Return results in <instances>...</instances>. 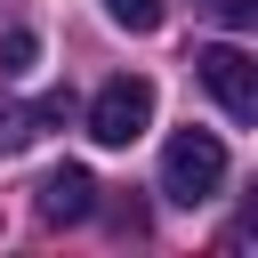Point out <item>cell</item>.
<instances>
[{
  "label": "cell",
  "instance_id": "1",
  "mask_svg": "<svg viewBox=\"0 0 258 258\" xmlns=\"http://www.w3.org/2000/svg\"><path fill=\"white\" fill-rule=\"evenodd\" d=\"M218 185H226V145H218L210 129H177V137L161 145V202L194 210V202H210Z\"/></svg>",
  "mask_w": 258,
  "mask_h": 258
},
{
  "label": "cell",
  "instance_id": "2",
  "mask_svg": "<svg viewBox=\"0 0 258 258\" xmlns=\"http://www.w3.org/2000/svg\"><path fill=\"white\" fill-rule=\"evenodd\" d=\"M145 129H153V81L145 73H113L89 97V137L97 145H137Z\"/></svg>",
  "mask_w": 258,
  "mask_h": 258
},
{
  "label": "cell",
  "instance_id": "3",
  "mask_svg": "<svg viewBox=\"0 0 258 258\" xmlns=\"http://www.w3.org/2000/svg\"><path fill=\"white\" fill-rule=\"evenodd\" d=\"M194 81H202L234 121H250V129H258V56H250V48H226V40L194 48Z\"/></svg>",
  "mask_w": 258,
  "mask_h": 258
},
{
  "label": "cell",
  "instance_id": "4",
  "mask_svg": "<svg viewBox=\"0 0 258 258\" xmlns=\"http://www.w3.org/2000/svg\"><path fill=\"white\" fill-rule=\"evenodd\" d=\"M32 194H40V218H48V226H81V218L97 210V177H89L81 161H56Z\"/></svg>",
  "mask_w": 258,
  "mask_h": 258
},
{
  "label": "cell",
  "instance_id": "5",
  "mask_svg": "<svg viewBox=\"0 0 258 258\" xmlns=\"http://www.w3.org/2000/svg\"><path fill=\"white\" fill-rule=\"evenodd\" d=\"M64 113H73V97H64V89H56V97H40V105H8V97H0V153H24V145H32L48 121H64Z\"/></svg>",
  "mask_w": 258,
  "mask_h": 258
},
{
  "label": "cell",
  "instance_id": "6",
  "mask_svg": "<svg viewBox=\"0 0 258 258\" xmlns=\"http://www.w3.org/2000/svg\"><path fill=\"white\" fill-rule=\"evenodd\" d=\"M32 56H40V40H32L24 24H8V32H0V81H16V73H32Z\"/></svg>",
  "mask_w": 258,
  "mask_h": 258
},
{
  "label": "cell",
  "instance_id": "7",
  "mask_svg": "<svg viewBox=\"0 0 258 258\" xmlns=\"http://www.w3.org/2000/svg\"><path fill=\"white\" fill-rule=\"evenodd\" d=\"M105 16H113L121 32H153V24H161V0H105Z\"/></svg>",
  "mask_w": 258,
  "mask_h": 258
},
{
  "label": "cell",
  "instance_id": "8",
  "mask_svg": "<svg viewBox=\"0 0 258 258\" xmlns=\"http://www.w3.org/2000/svg\"><path fill=\"white\" fill-rule=\"evenodd\" d=\"M210 16H218V24H234V32H242V24H258V0H210Z\"/></svg>",
  "mask_w": 258,
  "mask_h": 258
},
{
  "label": "cell",
  "instance_id": "9",
  "mask_svg": "<svg viewBox=\"0 0 258 258\" xmlns=\"http://www.w3.org/2000/svg\"><path fill=\"white\" fill-rule=\"evenodd\" d=\"M226 242H258V194H250V202H242V218H234V226H226Z\"/></svg>",
  "mask_w": 258,
  "mask_h": 258
}]
</instances>
